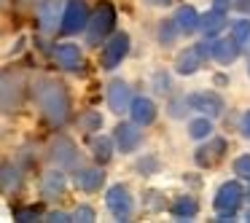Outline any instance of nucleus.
I'll return each mask as SVG.
<instances>
[{
    "label": "nucleus",
    "mask_w": 250,
    "mask_h": 223,
    "mask_svg": "<svg viewBox=\"0 0 250 223\" xmlns=\"http://www.w3.org/2000/svg\"><path fill=\"white\" fill-rule=\"evenodd\" d=\"M35 102H38L41 113L46 116V121H51L54 126H60L67 121L70 100H67V92H65L62 83L51 81V78L41 81L38 86H35Z\"/></svg>",
    "instance_id": "obj_1"
},
{
    "label": "nucleus",
    "mask_w": 250,
    "mask_h": 223,
    "mask_svg": "<svg viewBox=\"0 0 250 223\" xmlns=\"http://www.w3.org/2000/svg\"><path fill=\"white\" fill-rule=\"evenodd\" d=\"M113 24H116V8L110 6V3H100L94 17L89 19V24H86V43L97 46L100 41H105V35L113 30Z\"/></svg>",
    "instance_id": "obj_2"
},
{
    "label": "nucleus",
    "mask_w": 250,
    "mask_h": 223,
    "mask_svg": "<svg viewBox=\"0 0 250 223\" xmlns=\"http://www.w3.org/2000/svg\"><path fill=\"white\" fill-rule=\"evenodd\" d=\"M207 57H212V43H196L191 49L180 51L178 60H175V70L180 76H194L202 65H205Z\"/></svg>",
    "instance_id": "obj_3"
},
{
    "label": "nucleus",
    "mask_w": 250,
    "mask_h": 223,
    "mask_svg": "<svg viewBox=\"0 0 250 223\" xmlns=\"http://www.w3.org/2000/svg\"><path fill=\"white\" fill-rule=\"evenodd\" d=\"M86 24H89V8H86V3H83V0H67L60 30L65 35H76L78 30H86Z\"/></svg>",
    "instance_id": "obj_4"
},
{
    "label": "nucleus",
    "mask_w": 250,
    "mask_h": 223,
    "mask_svg": "<svg viewBox=\"0 0 250 223\" xmlns=\"http://www.w3.org/2000/svg\"><path fill=\"white\" fill-rule=\"evenodd\" d=\"M105 204H108L110 215H113L116 221H126V218L132 215V196H129V191H126L121 183L119 185H110V188H108Z\"/></svg>",
    "instance_id": "obj_5"
},
{
    "label": "nucleus",
    "mask_w": 250,
    "mask_h": 223,
    "mask_svg": "<svg viewBox=\"0 0 250 223\" xmlns=\"http://www.w3.org/2000/svg\"><path fill=\"white\" fill-rule=\"evenodd\" d=\"M126 51H129V35H126V33H116L113 38L108 41V46L103 49L100 62H103L105 70H113V67L121 65V60L126 57Z\"/></svg>",
    "instance_id": "obj_6"
},
{
    "label": "nucleus",
    "mask_w": 250,
    "mask_h": 223,
    "mask_svg": "<svg viewBox=\"0 0 250 223\" xmlns=\"http://www.w3.org/2000/svg\"><path fill=\"white\" fill-rule=\"evenodd\" d=\"M245 191L242 185L237 183V180H231V183H223L221 188H218L215 199H212V204H215L218 212H237L239 202H242Z\"/></svg>",
    "instance_id": "obj_7"
},
{
    "label": "nucleus",
    "mask_w": 250,
    "mask_h": 223,
    "mask_svg": "<svg viewBox=\"0 0 250 223\" xmlns=\"http://www.w3.org/2000/svg\"><path fill=\"white\" fill-rule=\"evenodd\" d=\"M113 140H116V145L121 148V153H132L143 140L140 124H135V121H132V124H119L113 129Z\"/></svg>",
    "instance_id": "obj_8"
},
{
    "label": "nucleus",
    "mask_w": 250,
    "mask_h": 223,
    "mask_svg": "<svg viewBox=\"0 0 250 223\" xmlns=\"http://www.w3.org/2000/svg\"><path fill=\"white\" fill-rule=\"evenodd\" d=\"M223 153H226V140H221V137H215V140H210L207 145L196 148L194 153V162L199 164V167H215V164H221Z\"/></svg>",
    "instance_id": "obj_9"
},
{
    "label": "nucleus",
    "mask_w": 250,
    "mask_h": 223,
    "mask_svg": "<svg viewBox=\"0 0 250 223\" xmlns=\"http://www.w3.org/2000/svg\"><path fill=\"white\" fill-rule=\"evenodd\" d=\"M108 108L113 113H126L132 108V92L124 81H113L108 86Z\"/></svg>",
    "instance_id": "obj_10"
},
{
    "label": "nucleus",
    "mask_w": 250,
    "mask_h": 223,
    "mask_svg": "<svg viewBox=\"0 0 250 223\" xmlns=\"http://www.w3.org/2000/svg\"><path fill=\"white\" fill-rule=\"evenodd\" d=\"M51 162L57 164V167H73L78 159V151L76 145H73V140H67V137H57L54 142H51Z\"/></svg>",
    "instance_id": "obj_11"
},
{
    "label": "nucleus",
    "mask_w": 250,
    "mask_h": 223,
    "mask_svg": "<svg viewBox=\"0 0 250 223\" xmlns=\"http://www.w3.org/2000/svg\"><path fill=\"white\" fill-rule=\"evenodd\" d=\"M188 105L194 110H202L205 116H221L223 113V100L212 92H199V94H191Z\"/></svg>",
    "instance_id": "obj_12"
},
{
    "label": "nucleus",
    "mask_w": 250,
    "mask_h": 223,
    "mask_svg": "<svg viewBox=\"0 0 250 223\" xmlns=\"http://www.w3.org/2000/svg\"><path fill=\"white\" fill-rule=\"evenodd\" d=\"M38 22H41V30L46 35L57 33V24H62L60 19V3L57 0H43L38 6Z\"/></svg>",
    "instance_id": "obj_13"
},
{
    "label": "nucleus",
    "mask_w": 250,
    "mask_h": 223,
    "mask_svg": "<svg viewBox=\"0 0 250 223\" xmlns=\"http://www.w3.org/2000/svg\"><path fill=\"white\" fill-rule=\"evenodd\" d=\"M129 116H132L135 124L148 126V124H153V119H156V105H153L148 97H135L132 100V108H129Z\"/></svg>",
    "instance_id": "obj_14"
},
{
    "label": "nucleus",
    "mask_w": 250,
    "mask_h": 223,
    "mask_svg": "<svg viewBox=\"0 0 250 223\" xmlns=\"http://www.w3.org/2000/svg\"><path fill=\"white\" fill-rule=\"evenodd\" d=\"M54 57H57V62H60L65 70H81V67H83L81 49H78V46H73V43H60L54 49Z\"/></svg>",
    "instance_id": "obj_15"
},
{
    "label": "nucleus",
    "mask_w": 250,
    "mask_h": 223,
    "mask_svg": "<svg viewBox=\"0 0 250 223\" xmlns=\"http://www.w3.org/2000/svg\"><path fill=\"white\" fill-rule=\"evenodd\" d=\"M172 22H175V27H178L180 35H191L194 30H199V14H196L191 6H180Z\"/></svg>",
    "instance_id": "obj_16"
},
{
    "label": "nucleus",
    "mask_w": 250,
    "mask_h": 223,
    "mask_svg": "<svg viewBox=\"0 0 250 223\" xmlns=\"http://www.w3.org/2000/svg\"><path fill=\"white\" fill-rule=\"evenodd\" d=\"M212 57H215L221 65H231L239 57V43L234 38L231 41H215V43H212Z\"/></svg>",
    "instance_id": "obj_17"
},
{
    "label": "nucleus",
    "mask_w": 250,
    "mask_h": 223,
    "mask_svg": "<svg viewBox=\"0 0 250 223\" xmlns=\"http://www.w3.org/2000/svg\"><path fill=\"white\" fill-rule=\"evenodd\" d=\"M223 27H226V14H223V8H215V11L205 14V17L199 19V30L207 38H210V35H218Z\"/></svg>",
    "instance_id": "obj_18"
},
{
    "label": "nucleus",
    "mask_w": 250,
    "mask_h": 223,
    "mask_svg": "<svg viewBox=\"0 0 250 223\" xmlns=\"http://www.w3.org/2000/svg\"><path fill=\"white\" fill-rule=\"evenodd\" d=\"M103 180H105V175L100 169H78V175H76V185L81 191H100Z\"/></svg>",
    "instance_id": "obj_19"
},
{
    "label": "nucleus",
    "mask_w": 250,
    "mask_h": 223,
    "mask_svg": "<svg viewBox=\"0 0 250 223\" xmlns=\"http://www.w3.org/2000/svg\"><path fill=\"white\" fill-rule=\"evenodd\" d=\"M196 210H199V204H196L191 196H178V199L172 202V207H169V212H172L178 221H188V218H194Z\"/></svg>",
    "instance_id": "obj_20"
},
{
    "label": "nucleus",
    "mask_w": 250,
    "mask_h": 223,
    "mask_svg": "<svg viewBox=\"0 0 250 223\" xmlns=\"http://www.w3.org/2000/svg\"><path fill=\"white\" fill-rule=\"evenodd\" d=\"M65 191V175L57 169V172H46L43 175V196H60Z\"/></svg>",
    "instance_id": "obj_21"
},
{
    "label": "nucleus",
    "mask_w": 250,
    "mask_h": 223,
    "mask_svg": "<svg viewBox=\"0 0 250 223\" xmlns=\"http://www.w3.org/2000/svg\"><path fill=\"white\" fill-rule=\"evenodd\" d=\"M92 153H94V159H97V164H108L110 156H113V145H110V140L105 135L92 137Z\"/></svg>",
    "instance_id": "obj_22"
},
{
    "label": "nucleus",
    "mask_w": 250,
    "mask_h": 223,
    "mask_svg": "<svg viewBox=\"0 0 250 223\" xmlns=\"http://www.w3.org/2000/svg\"><path fill=\"white\" fill-rule=\"evenodd\" d=\"M212 132V124H210V119L207 116H202V119H194L188 124V135L194 137V140H202V137H207Z\"/></svg>",
    "instance_id": "obj_23"
},
{
    "label": "nucleus",
    "mask_w": 250,
    "mask_h": 223,
    "mask_svg": "<svg viewBox=\"0 0 250 223\" xmlns=\"http://www.w3.org/2000/svg\"><path fill=\"white\" fill-rule=\"evenodd\" d=\"M38 207H19V210H14V221L19 223H30V221H38Z\"/></svg>",
    "instance_id": "obj_24"
},
{
    "label": "nucleus",
    "mask_w": 250,
    "mask_h": 223,
    "mask_svg": "<svg viewBox=\"0 0 250 223\" xmlns=\"http://www.w3.org/2000/svg\"><path fill=\"white\" fill-rule=\"evenodd\" d=\"M248 38H250V22L248 19H239V22L234 24V41L242 46V43H248Z\"/></svg>",
    "instance_id": "obj_25"
},
{
    "label": "nucleus",
    "mask_w": 250,
    "mask_h": 223,
    "mask_svg": "<svg viewBox=\"0 0 250 223\" xmlns=\"http://www.w3.org/2000/svg\"><path fill=\"white\" fill-rule=\"evenodd\" d=\"M234 175H239L242 180H250V153H245L234 162Z\"/></svg>",
    "instance_id": "obj_26"
},
{
    "label": "nucleus",
    "mask_w": 250,
    "mask_h": 223,
    "mask_svg": "<svg viewBox=\"0 0 250 223\" xmlns=\"http://www.w3.org/2000/svg\"><path fill=\"white\" fill-rule=\"evenodd\" d=\"M175 35H178L175 22H162V27H159V41H162V43H172Z\"/></svg>",
    "instance_id": "obj_27"
},
{
    "label": "nucleus",
    "mask_w": 250,
    "mask_h": 223,
    "mask_svg": "<svg viewBox=\"0 0 250 223\" xmlns=\"http://www.w3.org/2000/svg\"><path fill=\"white\" fill-rule=\"evenodd\" d=\"M17 180H19L17 178V169L6 164V167H3V191H11L14 185H17Z\"/></svg>",
    "instance_id": "obj_28"
},
{
    "label": "nucleus",
    "mask_w": 250,
    "mask_h": 223,
    "mask_svg": "<svg viewBox=\"0 0 250 223\" xmlns=\"http://www.w3.org/2000/svg\"><path fill=\"white\" fill-rule=\"evenodd\" d=\"M73 221H78V223H92V221H94V210H92V207H86V204L78 207V210L73 212Z\"/></svg>",
    "instance_id": "obj_29"
},
{
    "label": "nucleus",
    "mask_w": 250,
    "mask_h": 223,
    "mask_svg": "<svg viewBox=\"0 0 250 223\" xmlns=\"http://www.w3.org/2000/svg\"><path fill=\"white\" fill-rule=\"evenodd\" d=\"M81 124L86 126V129H94V126H103V119H100V116H94V113H92V116H86V119H83Z\"/></svg>",
    "instance_id": "obj_30"
},
{
    "label": "nucleus",
    "mask_w": 250,
    "mask_h": 223,
    "mask_svg": "<svg viewBox=\"0 0 250 223\" xmlns=\"http://www.w3.org/2000/svg\"><path fill=\"white\" fill-rule=\"evenodd\" d=\"M49 221H51V223H67V221H73V218H70V215H65V212H51Z\"/></svg>",
    "instance_id": "obj_31"
},
{
    "label": "nucleus",
    "mask_w": 250,
    "mask_h": 223,
    "mask_svg": "<svg viewBox=\"0 0 250 223\" xmlns=\"http://www.w3.org/2000/svg\"><path fill=\"white\" fill-rule=\"evenodd\" d=\"M242 135H245V137H250V110L242 116Z\"/></svg>",
    "instance_id": "obj_32"
},
{
    "label": "nucleus",
    "mask_w": 250,
    "mask_h": 223,
    "mask_svg": "<svg viewBox=\"0 0 250 223\" xmlns=\"http://www.w3.org/2000/svg\"><path fill=\"white\" fill-rule=\"evenodd\" d=\"M148 6H169V3H172V0H146Z\"/></svg>",
    "instance_id": "obj_33"
},
{
    "label": "nucleus",
    "mask_w": 250,
    "mask_h": 223,
    "mask_svg": "<svg viewBox=\"0 0 250 223\" xmlns=\"http://www.w3.org/2000/svg\"><path fill=\"white\" fill-rule=\"evenodd\" d=\"M215 6H218V8H226V6H229V0H215Z\"/></svg>",
    "instance_id": "obj_34"
},
{
    "label": "nucleus",
    "mask_w": 250,
    "mask_h": 223,
    "mask_svg": "<svg viewBox=\"0 0 250 223\" xmlns=\"http://www.w3.org/2000/svg\"><path fill=\"white\" fill-rule=\"evenodd\" d=\"M248 221H250V212H248Z\"/></svg>",
    "instance_id": "obj_35"
},
{
    "label": "nucleus",
    "mask_w": 250,
    "mask_h": 223,
    "mask_svg": "<svg viewBox=\"0 0 250 223\" xmlns=\"http://www.w3.org/2000/svg\"><path fill=\"white\" fill-rule=\"evenodd\" d=\"M248 73H250V65H248Z\"/></svg>",
    "instance_id": "obj_36"
}]
</instances>
